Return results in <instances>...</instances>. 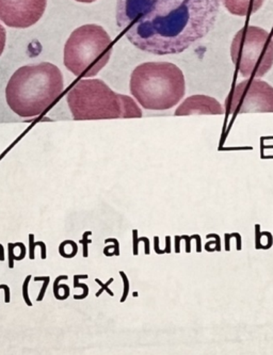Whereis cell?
Returning a JSON list of instances; mask_svg holds the SVG:
<instances>
[{
    "label": "cell",
    "mask_w": 273,
    "mask_h": 355,
    "mask_svg": "<svg viewBox=\"0 0 273 355\" xmlns=\"http://www.w3.org/2000/svg\"><path fill=\"white\" fill-rule=\"evenodd\" d=\"M88 279V275H77L74 277V287L75 288H82L84 289V295H74L75 300H80V299H85V297H88L89 295V287L87 286L86 284H80L78 282V279Z\"/></svg>",
    "instance_id": "obj_12"
},
{
    "label": "cell",
    "mask_w": 273,
    "mask_h": 355,
    "mask_svg": "<svg viewBox=\"0 0 273 355\" xmlns=\"http://www.w3.org/2000/svg\"><path fill=\"white\" fill-rule=\"evenodd\" d=\"M37 245L41 247V259H46V245L42 241H37Z\"/></svg>",
    "instance_id": "obj_22"
},
{
    "label": "cell",
    "mask_w": 273,
    "mask_h": 355,
    "mask_svg": "<svg viewBox=\"0 0 273 355\" xmlns=\"http://www.w3.org/2000/svg\"><path fill=\"white\" fill-rule=\"evenodd\" d=\"M0 287L5 291V302L9 303L10 302V288L9 286H7V285H0Z\"/></svg>",
    "instance_id": "obj_23"
},
{
    "label": "cell",
    "mask_w": 273,
    "mask_h": 355,
    "mask_svg": "<svg viewBox=\"0 0 273 355\" xmlns=\"http://www.w3.org/2000/svg\"><path fill=\"white\" fill-rule=\"evenodd\" d=\"M31 279H33V277H31V275H28V277H27V279H25V282H24L23 284L24 301H25L26 304L28 305V306H33V303H31L30 299H29L28 295L29 282H30Z\"/></svg>",
    "instance_id": "obj_14"
},
{
    "label": "cell",
    "mask_w": 273,
    "mask_h": 355,
    "mask_svg": "<svg viewBox=\"0 0 273 355\" xmlns=\"http://www.w3.org/2000/svg\"><path fill=\"white\" fill-rule=\"evenodd\" d=\"M15 248L19 247L21 248V255H19V257H17V261H21V259H24V257H26V248L25 245H23V243H15Z\"/></svg>",
    "instance_id": "obj_21"
},
{
    "label": "cell",
    "mask_w": 273,
    "mask_h": 355,
    "mask_svg": "<svg viewBox=\"0 0 273 355\" xmlns=\"http://www.w3.org/2000/svg\"><path fill=\"white\" fill-rule=\"evenodd\" d=\"M75 1H78V3H94V1H96V0H75Z\"/></svg>",
    "instance_id": "obj_25"
},
{
    "label": "cell",
    "mask_w": 273,
    "mask_h": 355,
    "mask_svg": "<svg viewBox=\"0 0 273 355\" xmlns=\"http://www.w3.org/2000/svg\"><path fill=\"white\" fill-rule=\"evenodd\" d=\"M91 232H86L84 234V237H82V240H80L81 245H84V257L87 259L88 257V245L89 243H92V240H89L88 237L91 235Z\"/></svg>",
    "instance_id": "obj_16"
},
{
    "label": "cell",
    "mask_w": 273,
    "mask_h": 355,
    "mask_svg": "<svg viewBox=\"0 0 273 355\" xmlns=\"http://www.w3.org/2000/svg\"><path fill=\"white\" fill-rule=\"evenodd\" d=\"M95 282H96V283L98 284H100V286H102L100 291H98V293H96V297H100V293H102L103 291H106L107 293H109V295H114V293H112V291H110V289H108V285H110V284H112V282H114V279H109L108 283L106 284H103L102 282H100V279H95Z\"/></svg>",
    "instance_id": "obj_17"
},
{
    "label": "cell",
    "mask_w": 273,
    "mask_h": 355,
    "mask_svg": "<svg viewBox=\"0 0 273 355\" xmlns=\"http://www.w3.org/2000/svg\"><path fill=\"white\" fill-rule=\"evenodd\" d=\"M47 0H0V21L8 27H31L42 19Z\"/></svg>",
    "instance_id": "obj_8"
},
{
    "label": "cell",
    "mask_w": 273,
    "mask_h": 355,
    "mask_svg": "<svg viewBox=\"0 0 273 355\" xmlns=\"http://www.w3.org/2000/svg\"><path fill=\"white\" fill-rule=\"evenodd\" d=\"M39 281L44 282V284H43L42 288H41V291H39V297H37V301H39V302H41V301L43 300V297H44L45 293H46V289H47V287H49V281H51V277H35V282H39Z\"/></svg>",
    "instance_id": "obj_13"
},
{
    "label": "cell",
    "mask_w": 273,
    "mask_h": 355,
    "mask_svg": "<svg viewBox=\"0 0 273 355\" xmlns=\"http://www.w3.org/2000/svg\"><path fill=\"white\" fill-rule=\"evenodd\" d=\"M74 120H109L124 118L123 95L100 79H81L67 96Z\"/></svg>",
    "instance_id": "obj_5"
},
{
    "label": "cell",
    "mask_w": 273,
    "mask_h": 355,
    "mask_svg": "<svg viewBox=\"0 0 273 355\" xmlns=\"http://www.w3.org/2000/svg\"><path fill=\"white\" fill-rule=\"evenodd\" d=\"M130 89L142 108L169 110L185 96V76L173 63H142L132 71Z\"/></svg>",
    "instance_id": "obj_3"
},
{
    "label": "cell",
    "mask_w": 273,
    "mask_h": 355,
    "mask_svg": "<svg viewBox=\"0 0 273 355\" xmlns=\"http://www.w3.org/2000/svg\"><path fill=\"white\" fill-rule=\"evenodd\" d=\"M0 261H5V251H3V247L1 245H0Z\"/></svg>",
    "instance_id": "obj_24"
},
{
    "label": "cell",
    "mask_w": 273,
    "mask_h": 355,
    "mask_svg": "<svg viewBox=\"0 0 273 355\" xmlns=\"http://www.w3.org/2000/svg\"><path fill=\"white\" fill-rule=\"evenodd\" d=\"M64 88L59 67L49 62L25 65L12 75L6 88L8 105L21 118H35L49 110Z\"/></svg>",
    "instance_id": "obj_2"
},
{
    "label": "cell",
    "mask_w": 273,
    "mask_h": 355,
    "mask_svg": "<svg viewBox=\"0 0 273 355\" xmlns=\"http://www.w3.org/2000/svg\"><path fill=\"white\" fill-rule=\"evenodd\" d=\"M120 275H122L123 279H124V285H125V293L123 295L122 300H121V302H124L128 295V288H130V285H128L127 277H126L125 273L120 272Z\"/></svg>",
    "instance_id": "obj_20"
},
{
    "label": "cell",
    "mask_w": 273,
    "mask_h": 355,
    "mask_svg": "<svg viewBox=\"0 0 273 355\" xmlns=\"http://www.w3.org/2000/svg\"><path fill=\"white\" fill-rule=\"evenodd\" d=\"M8 248H9V267L13 268L15 266H13V261L15 259V243H9L8 245Z\"/></svg>",
    "instance_id": "obj_19"
},
{
    "label": "cell",
    "mask_w": 273,
    "mask_h": 355,
    "mask_svg": "<svg viewBox=\"0 0 273 355\" xmlns=\"http://www.w3.org/2000/svg\"><path fill=\"white\" fill-rule=\"evenodd\" d=\"M6 41H7V33H6L5 27L0 24V55H3Z\"/></svg>",
    "instance_id": "obj_15"
},
{
    "label": "cell",
    "mask_w": 273,
    "mask_h": 355,
    "mask_svg": "<svg viewBox=\"0 0 273 355\" xmlns=\"http://www.w3.org/2000/svg\"><path fill=\"white\" fill-rule=\"evenodd\" d=\"M112 53V37L102 26L89 24L77 28L67 39L64 65L75 76L90 78L106 67Z\"/></svg>",
    "instance_id": "obj_4"
},
{
    "label": "cell",
    "mask_w": 273,
    "mask_h": 355,
    "mask_svg": "<svg viewBox=\"0 0 273 355\" xmlns=\"http://www.w3.org/2000/svg\"><path fill=\"white\" fill-rule=\"evenodd\" d=\"M231 114L273 112V87L261 79H247L238 83L225 101Z\"/></svg>",
    "instance_id": "obj_7"
},
{
    "label": "cell",
    "mask_w": 273,
    "mask_h": 355,
    "mask_svg": "<svg viewBox=\"0 0 273 355\" xmlns=\"http://www.w3.org/2000/svg\"><path fill=\"white\" fill-rule=\"evenodd\" d=\"M35 247H37V245H35V235H33V234H30V235H29V249H30V253H29V259H35Z\"/></svg>",
    "instance_id": "obj_18"
},
{
    "label": "cell",
    "mask_w": 273,
    "mask_h": 355,
    "mask_svg": "<svg viewBox=\"0 0 273 355\" xmlns=\"http://www.w3.org/2000/svg\"><path fill=\"white\" fill-rule=\"evenodd\" d=\"M231 61L245 78H261L273 65V40L265 29L245 26L231 45Z\"/></svg>",
    "instance_id": "obj_6"
},
{
    "label": "cell",
    "mask_w": 273,
    "mask_h": 355,
    "mask_svg": "<svg viewBox=\"0 0 273 355\" xmlns=\"http://www.w3.org/2000/svg\"><path fill=\"white\" fill-rule=\"evenodd\" d=\"M175 116H193V114H224L222 105L213 97L207 95H193L188 97L176 109Z\"/></svg>",
    "instance_id": "obj_9"
},
{
    "label": "cell",
    "mask_w": 273,
    "mask_h": 355,
    "mask_svg": "<svg viewBox=\"0 0 273 355\" xmlns=\"http://www.w3.org/2000/svg\"><path fill=\"white\" fill-rule=\"evenodd\" d=\"M123 109H124V119L141 118L142 111L138 104L132 97L123 95Z\"/></svg>",
    "instance_id": "obj_11"
},
{
    "label": "cell",
    "mask_w": 273,
    "mask_h": 355,
    "mask_svg": "<svg viewBox=\"0 0 273 355\" xmlns=\"http://www.w3.org/2000/svg\"><path fill=\"white\" fill-rule=\"evenodd\" d=\"M225 9L236 17H249L256 13L265 0H221Z\"/></svg>",
    "instance_id": "obj_10"
},
{
    "label": "cell",
    "mask_w": 273,
    "mask_h": 355,
    "mask_svg": "<svg viewBox=\"0 0 273 355\" xmlns=\"http://www.w3.org/2000/svg\"><path fill=\"white\" fill-rule=\"evenodd\" d=\"M220 7L221 0H118L116 24L140 51L175 55L213 31Z\"/></svg>",
    "instance_id": "obj_1"
}]
</instances>
